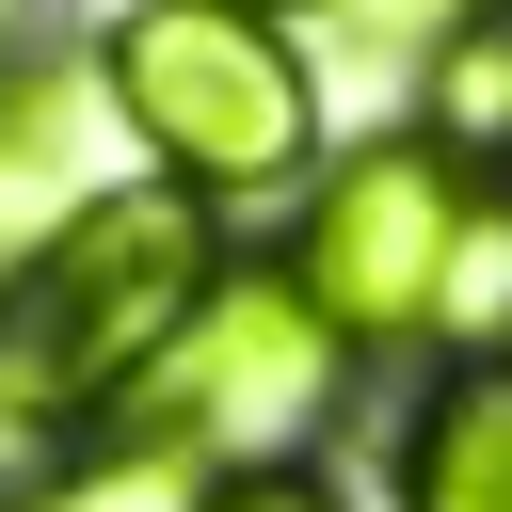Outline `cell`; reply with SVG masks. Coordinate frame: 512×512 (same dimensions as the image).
I'll use <instances>...</instances> for the list:
<instances>
[{
  "mask_svg": "<svg viewBox=\"0 0 512 512\" xmlns=\"http://www.w3.org/2000/svg\"><path fill=\"white\" fill-rule=\"evenodd\" d=\"M208 272H224V208H192V192H96L80 224H48L16 272H0V432H128V400H144V368L176 352V320L208 304Z\"/></svg>",
  "mask_w": 512,
  "mask_h": 512,
  "instance_id": "6da1fadb",
  "label": "cell"
},
{
  "mask_svg": "<svg viewBox=\"0 0 512 512\" xmlns=\"http://www.w3.org/2000/svg\"><path fill=\"white\" fill-rule=\"evenodd\" d=\"M96 96L112 128L160 160V192L192 208H304L320 176V80H304V32L256 16V0H112L96 16Z\"/></svg>",
  "mask_w": 512,
  "mask_h": 512,
  "instance_id": "7a4b0ae2",
  "label": "cell"
},
{
  "mask_svg": "<svg viewBox=\"0 0 512 512\" xmlns=\"http://www.w3.org/2000/svg\"><path fill=\"white\" fill-rule=\"evenodd\" d=\"M512 192H480L432 128H384V144H336L288 208V288L352 336V352H432L464 336V272L496 240Z\"/></svg>",
  "mask_w": 512,
  "mask_h": 512,
  "instance_id": "3957f363",
  "label": "cell"
},
{
  "mask_svg": "<svg viewBox=\"0 0 512 512\" xmlns=\"http://www.w3.org/2000/svg\"><path fill=\"white\" fill-rule=\"evenodd\" d=\"M352 384H368V352L288 288V272H208V304L176 320V352L144 368V400H128V432L144 448H176V464H208V480H256V464H320V432L352 416Z\"/></svg>",
  "mask_w": 512,
  "mask_h": 512,
  "instance_id": "277c9868",
  "label": "cell"
},
{
  "mask_svg": "<svg viewBox=\"0 0 512 512\" xmlns=\"http://www.w3.org/2000/svg\"><path fill=\"white\" fill-rule=\"evenodd\" d=\"M112 144L128 128H112L96 64H0V272L112 192Z\"/></svg>",
  "mask_w": 512,
  "mask_h": 512,
  "instance_id": "5b68a950",
  "label": "cell"
},
{
  "mask_svg": "<svg viewBox=\"0 0 512 512\" xmlns=\"http://www.w3.org/2000/svg\"><path fill=\"white\" fill-rule=\"evenodd\" d=\"M384 464L400 512H512V368H416Z\"/></svg>",
  "mask_w": 512,
  "mask_h": 512,
  "instance_id": "8992f818",
  "label": "cell"
},
{
  "mask_svg": "<svg viewBox=\"0 0 512 512\" xmlns=\"http://www.w3.org/2000/svg\"><path fill=\"white\" fill-rule=\"evenodd\" d=\"M416 96H432L416 128H432L480 192H512V0H464V16L416 48Z\"/></svg>",
  "mask_w": 512,
  "mask_h": 512,
  "instance_id": "52a82bcc",
  "label": "cell"
},
{
  "mask_svg": "<svg viewBox=\"0 0 512 512\" xmlns=\"http://www.w3.org/2000/svg\"><path fill=\"white\" fill-rule=\"evenodd\" d=\"M0 512H208V464H176V448H144V432H96L80 464L16 480Z\"/></svg>",
  "mask_w": 512,
  "mask_h": 512,
  "instance_id": "ba28073f",
  "label": "cell"
},
{
  "mask_svg": "<svg viewBox=\"0 0 512 512\" xmlns=\"http://www.w3.org/2000/svg\"><path fill=\"white\" fill-rule=\"evenodd\" d=\"M208 512H352L320 464H256V480H208Z\"/></svg>",
  "mask_w": 512,
  "mask_h": 512,
  "instance_id": "9c48e42d",
  "label": "cell"
},
{
  "mask_svg": "<svg viewBox=\"0 0 512 512\" xmlns=\"http://www.w3.org/2000/svg\"><path fill=\"white\" fill-rule=\"evenodd\" d=\"M336 16H352V32H384V48H400V64H416V48H432V32H448V16H464V0H336Z\"/></svg>",
  "mask_w": 512,
  "mask_h": 512,
  "instance_id": "30bf717a",
  "label": "cell"
},
{
  "mask_svg": "<svg viewBox=\"0 0 512 512\" xmlns=\"http://www.w3.org/2000/svg\"><path fill=\"white\" fill-rule=\"evenodd\" d=\"M256 16H336V0H256Z\"/></svg>",
  "mask_w": 512,
  "mask_h": 512,
  "instance_id": "8fae6325",
  "label": "cell"
},
{
  "mask_svg": "<svg viewBox=\"0 0 512 512\" xmlns=\"http://www.w3.org/2000/svg\"><path fill=\"white\" fill-rule=\"evenodd\" d=\"M0 64H16V0H0Z\"/></svg>",
  "mask_w": 512,
  "mask_h": 512,
  "instance_id": "7c38bea8",
  "label": "cell"
}]
</instances>
